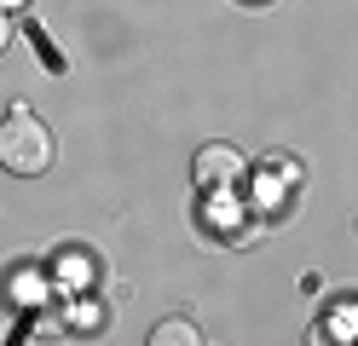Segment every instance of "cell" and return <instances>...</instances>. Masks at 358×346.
Listing matches in <instances>:
<instances>
[{
	"label": "cell",
	"instance_id": "2",
	"mask_svg": "<svg viewBox=\"0 0 358 346\" xmlns=\"http://www.w3.org/2000/svg\"><path fill=\"white\" fill-rule=\"evenodd\" d=\"M191 173L203 191H231V185H243V173H249V161H243L237 145H203L191 161Z\"/></svg>",
	"mask_w": 358,
	"mask_h": 346
},
{
	"label": "cell",
	"instance_id": "4",
	"mask_svg": "<svg viewBox=\"0 0 358 346\" xmlns=\"http://www.w3.org/2000/svg\"><path fill=\"white\" fill-rule=\"evenodd\" d=\"M64 329H70V335H99L104 329V306H99V300H76V306H64Z\"/></svg>",
	"mask_w": 358,
	"mask_h": 346
},
{
	"label": "cell",
	"instance_id": "7",
	"mask_svg": "<svg viewBox=\"0 0 358 346\" xmlns=\"http://www.w3.org/2000/svg\"><path fill=\"white\" fill-rule=\"evenodd\" d=\"M12 46V23H6V12H0V52Z\"/></svg>",
	"mask_w": 358,
	"mask_h": 346
},
{
	"label": "cell",
	"instance_id": "6",
	"mask_svg": "<svg viewBox=\"0 0 358 346\" xmlns=\"http://www.w3.org/2000/svg\"><path fill=\"white\" fill-rule=\"evenodd\" d=\"M64 277L81 283V277H93V260H81V254H64Z\"/></svg>",
	"mask_w": 358,
	"mask_h": 346
},
{
	"label": "cell",
	"instance_id": "1",
	"mask_svg": "<svg viewBox=\"0 0 358 346\" xmlns=\"http://www.w3.org/2000/svg\"><path fill=\"white\" fill-rule=\"evenodd\" d=\"M0 168L17 179H35L52 168V127L29 104H12V115L0 122Z\"/></svg>",
	"mask_w": 358,
	"mask_h": 346
},
{
	"label": "cell",
	"instance_id": "3",
	"mask_svg": "<svg viewBox=\"0 0 358 346\" xmlns=\"http://www.w3.org/2000/svg\"><path fill=\"white\" fill-rule=\"evenodd\" d=\"M150 346H203V335H196L191 317H162L150 329Z\"/></svg>",
	"mask_w": 358,
	"mask_h": 346
},
{
	"label": "cell",
	"instance_id": "5",
	"mask_svg": "<svg viewBox=\"0 0 358 346\" xmlns=\"http://www.w3.org/2000/svg\"><path fill=\"white\" fill-rule=\"evenodd\" d=\"M306 346H347V340H341V329H335V323H312Z\"/></svg>",
	"mask_w": 358,
	"mask_h": 346
},
{
	"label": "cell",
	"instance_id": "8",
	"mask_svg": "<svg viewBox=\"0 0 358 346\" xmlns=\"http://www.w3.org/2000/svg\"><path fill=\"white\" fill-rule=\"evenodd\" d=\"M6 6H17V0H0V12H6Z\"/></svg>",
	"mask_w": 358,
	"mask_h": 346
}]
</instances>
